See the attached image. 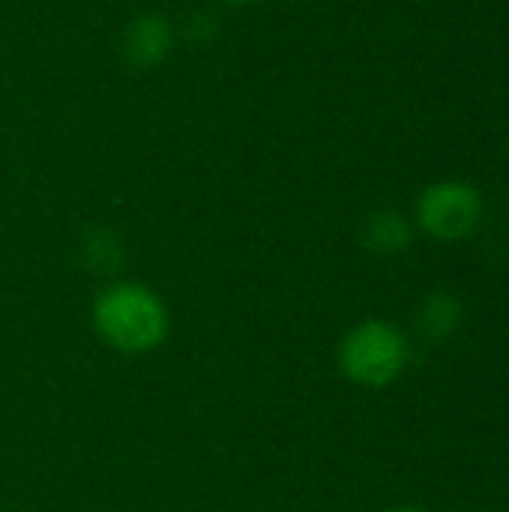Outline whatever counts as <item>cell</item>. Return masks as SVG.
<instances>
[{
	"label": "cell",
	"mask_w": 509,
	"mask_h": 512,
	"mask_svg": "<svg viewBox=\"0 0 509 512\" xmlns=\"http://www.w3.org/2000/svg\"><path fill=\"white\" fill-rule=\"evenodd\" d=\"M387 512H426L423 507H411V504H399V507H390Z\"/></svg>",
	"instance_id": "7"
},
{
	"label": "cell",
	"mask_w": 509,
	"mask_h": 512,
	"mask_svg": "<svg viewBox=\"0 0 509 512\" xmlns=\"http://www.w3.org/2000/svg\"><path fill=\"white\" fill-rule=\"evenodd\" d=\"M225 3H234V6H246V3H255V0H225Z\"/></svg>",
	"instance_id": "8"
},
{
	"label": "cell",
	"mask_w": 509,
	"mask_h": 512,
	"mask_svg": "<svg viewBox=\"0 0 509 512\" xmlns=\"http://www.w3.org/2000/svg\"><path fill=\"white\" fill-rule=\"evenodd\" d=\"M486 213V201L480 189L468 180H438L429 183L417 204H414V222L423 234L441 243H459L471 237Z\"/></svg>",
	"instance_id": "3"
},
{
	"label": "cell",
	"mask_w": 509,
	"mask_h": 512,
	"mask_svg": "<svg viewBox=\"0 0 509 512\" xmlns=\"http://www.w3.org/2000/svg\"><path fill=\"white\" fill-rule=\"evenodd\" d=\"M99 339L120 354H150L171 333V315L162 297L141 282L105 285L90 309Z\"/></svg>",
	"instance_id": "1"
},
{
	"label": "cell",
	"mask_w": 509,
	"mask_h": 512,
	"mask_svg": "<svg viewBox=\"0 0 509 512\" xmlns=\"http://www.w3.org/2000/svg\"><path fill=\"white\" fill-rule=\"evenodd\" d=\"M414 324H417V333L426 339V342H444L450 339L459 324H462V303L456 294L450 291H432L420 300L417 306V315H414Z\"/></svg>",
	"instance_id": "6"
},
{
	"label": "cell",
	"mask_w": 509,
	"mask_h": 512,
	"mask_svg": "<svg viewBox=\"0 0 509 512\" xmlns=\"http://www.w3.org/2000/svg\"><path fill=\"white\" fill-rule=\"evenodd\" d=\"M336 360L339 372L351 384L378 390L405 375L411 363V345L396 324L384 318H366L342 336Z\"/></svg>",
	"instance_id": "2"
},
{
	"label": "cell",
	"mask_w": 509,
	"mask_h": 512,
	"mask_svg": "<svg viewBox=\"0 0 509 512\" xmlns=\"http://www.w3.org/2000/svg\"><path fill=\"white\" fill-rule=\"evenodd\" d=\"M174 48V24L162 12H144L123 30V57L135 69L159 66Z\"/></svg>",
	"instance_id": "4"
},
{
	"label": "cell",
	"mask_w": 509,
	"mask_h": 512,
	"mask_svg": "<svg viewBox=\"0 0 509 512\" xmlns=\"http://www.w3.org/2000/svg\"><path fill=\"white\" fill-rule=\"evenodd\" d=\"M414 240V225L399 210H378L363 222V246L372 255L393 258L402 255Z\"/></svg>",
	"instance_id": "5"
}]
</instances>
